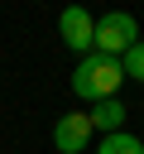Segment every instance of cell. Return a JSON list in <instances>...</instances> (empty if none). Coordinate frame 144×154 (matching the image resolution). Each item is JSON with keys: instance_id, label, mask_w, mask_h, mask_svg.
Returning <instances> with one entry per match:
<instances>
[{"instance_id": "6", "label": "cell", "mask_w": 144, "mask_h": 154, "mask_svg": "<svg viewBox=\"0 0 144 154\" xmlns=\"http://www.w3.org/2000/svg\"><path fill=\"white\" fill-rule=\"evenodd\" d=\"M96 154H144V144H139V135H130V130H120V135H101V144H96Z\"/></svg>"}, {"instance_id": "4", "label": "cell", "mask_w": 144, "mask_h": 154, "mask_svg": "<svg viewBox=\"0 0 144 154\" xmlns=\"http://www.w3.org/2000/svg\"><path fill=\"white\" fill-rule=\"evenodd\" d=\"M91 120H86V111H67V116H58V125H53V149L58 154H86V144H91Z\"/></svg>"}, {"instance_id": "3", "label": "cell", "mask_w": 144, "mask_h": 154, "mask_svg": "<svg viewBox=\"0 0 144 154\" xmlns=\"http://www.w3.org/2000/svg\"><path fill=\"white\" fill-rule=\"evenodd\" d=\"M58 34H62V43L72 48V53H91V43H96V19L82 10V5H67L62 14H58Z\"/></svg>"}, {"instance_id": "1", "label": "cell", "mask_w": 144, "mask_h": 154, "mask_svg": "<svg viewBox=\"0 0 144 154\" xmlns=\"http://www.w3.org/2000/svg\"><path fill=\"white\" fill-rule=\"evenodd\" d=\"M120 82H125V67H120V58H106V53H86L77 67H72V91L82 96V101H110L115 91H120Z\"/></svg>"}, {"instance_id": "7", "label": "cell", "mask_w": 144, "mask_h": 154, "mask_svg": "<svg viewBox=\"0 0 144 154\" xmlns=\"http://www.w3.org/2000/svg\"><path fill=\"white\" fill-rule=\"evenodd\" d=\"M120 67H125V77H134V82H144V38L125 48V58H120Z\"/></svg>"}, {"instance_id": "5", "label": "cell", "mask_w": 144, "mask_h": 154, "mask_svg": "<svg viewBox=\"0 0 144 154\" xmlns=\"http://www.w3.org/2000/svg\"><path fill=\"white\" fill-rule=\"evenodd\" d=\"M86 120H91V130L120 135V130H125V106H120V96H110V101H96V106L86 111Z\"/></svg>"}, {"instance_id": "2", "label": "cell", "mask_w": 144, "mask_h": 154, "mask_svg": "<svg viewBox=\"0 0 144 154\" xmlns=\"http://www.w3.org/2000/svg\"><path fill=\"white\" fill-rule=\"evenodd\" d=\"M130 43H139V24H134V14H130V10H110V14H101V19H96V43H91V53L125 58V48H130Z\"/></svg>"}]
</instances>
